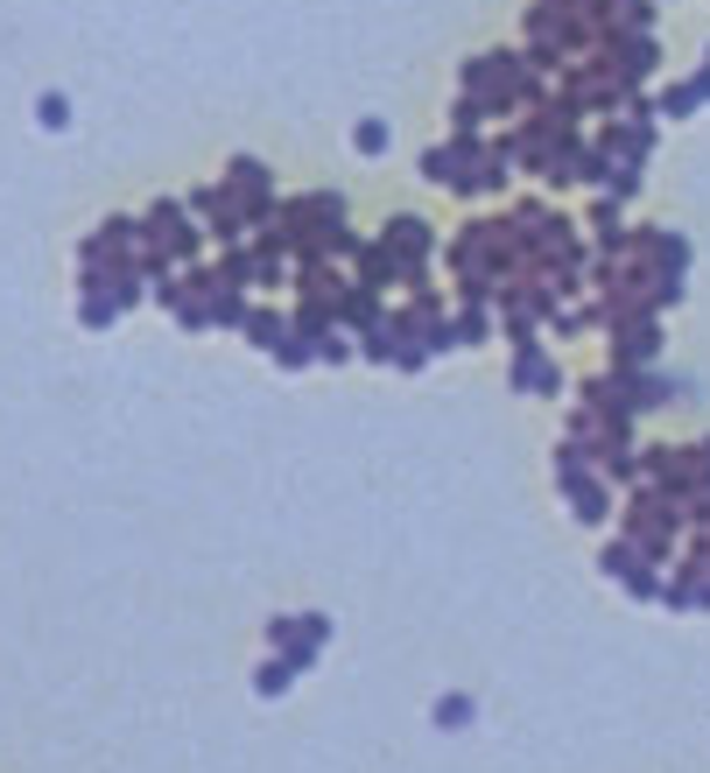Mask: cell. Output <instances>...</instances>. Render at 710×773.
I'll return each mask as SVG.
<instances>
[{
	"label": "cell",
	"instance_id": "cell-1",
	"mask_svg": "<svg viewBox=\"0 0 710 773\" xmlns=\"http://www.w3.org/2000/svg\"><path fill=\"white\" fill-rule=\"evenodd\" d=\"M289 676H296V661H267V668H261V696H282V689H289Z\"/></svg>",
	"mask_w": 710,
	"mask_h": 773
},
{
	"label": "cell",
	"instance_id": "cell-2",
	"mask_svg": "<svg viewBox=\"0 0 710 773\" xmlns=\"http://www.w3.org/2000/svg\"><path fill=\"white\" fill-rule=\"evenodd\" d=\"M247 338H253V345H282V316H267V310H261V316L247 324Z\"/></svg>",
	"mask_w": 710,
	"mask_h": 773
},
{
	"label": "cell",
	"instance_id": "cell-3",
	"mask_svg": "<svg viewBox=\"0 0 710 773\" xmlns=\"http://www.w3.org/2000/svg\"><path fill=\"white\" fill-rule=\"evenodd\" d=\"M465 717H471V703H465V696H444V703H436V725H444V731H458Z\"/></svg>",
	"mask_w": 710,
	"mask_h": 773
},
{
	"label": "cell",
	"instance_id": "cell-4",
	"mask_svg": "<svg viewBox=\"0 0 710 773\" xmlns=\"http://www.w3.org/2000/svg\"><path fill=\"white\" fill-rule=\"evenodd\" d=\"M387 148V127L380 120H359V155H380Z\"/></svg>",
	"mask_w": 710,
	"mask_h": 773
},
{
	"label": "cell",
	"instance_id": "cell-5",
	"mask_svg": "<svg viewBox=\"0 0 710 773\" xmlns=\"http://www.w3.org/2000/svg\"><path fill=\"white\" fill-rule=\"evenodd\" d=\"M36 120H43V127H64V120H71V106H64V99H57V92H49V99H43V106H36Z\"/></svg>",
	"mask_w": 710,
	"mask_h": 773
},
{
	"label": "cell",
	"instance_id": "cell-6",
	"mask_svg": "<svg viewBox=\"0 0 710 773\" xmlns=\"http://www.w3.org/2000/svg\"><path fill=\"white\" fill-rule=\"evenodd\" d=\"M211 316H218V324H240V296H232V289L211 296Z\"/></svg>",
	"mask_w": 710,
	"mask_h": 773
}]
</instances>
